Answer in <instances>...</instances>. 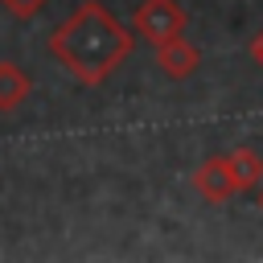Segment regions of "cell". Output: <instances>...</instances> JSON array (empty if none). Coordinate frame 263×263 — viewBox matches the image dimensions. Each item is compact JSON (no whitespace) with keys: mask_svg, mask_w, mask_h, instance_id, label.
Instances as JSON below:
<instances>
[{"mask_svg":"<svg viewBox=\"0 0 263 263\" xmlns=\"http://www.w3.org/2000/svg\"><path fill=\"white\" fill-rule=\"evenodd\" d=\"M247 53H251V58H255V66L263 70V29H259V33L251 37V45H247Z\"/></svg>","mask_w":263,"mask_h":263,"instance_id":"cell-8","label":"cell"},{"mask_svg":"<svg viewBox=\"0 0 263 263\" xmlns=\"http://www.w3.org/2000/svg\"><path fill=\"white\" fill-rule=\"evenodd\" d=\"M156 66H160L173 82H185V78H193V74L201 70V49L181 33V37H173V41L156 45Z\"/></svg>","mask_w":263,"mask_h":263,"instance_id":"cell-4","label":"cell"},{"mask_svg":"<svg viewBox=\"0 0 263 263\" xmlns=\"http://www.w3.org/2000/svg\"><path fill=\"white\" fill-rule=\"evenodd\" d=\"M29 95H33L29 70L16 66V62H0V115H8L21 103H29Z\"/></svg>","mask_w":263,"mask_h":263,"instance_id":"cell-5","label":"cell"},{"mask_svg":"<svg viewBox=\"0 0 263 263\" xmlns=\"http://www.w3.org/2000/svg\"><path fill=\"white\" fill-rule=\"evenodd\" d=\"M132 45H136V33L103 0H82L45 41L49 58L78 86H103L127 62Z\"/></svg>","mask_w":263,"mask_h":263,"instance_id":"cell-1","label":"cell"},{"mask_svg":"<svg viewBox=\"0 0 263 263\" xmlns=\"http://www.w3.org/2000/svg\"><path fill=\"white\" fill-rule=\"evenodd\" d=\"M255 205H259V214H263V181H259V189H255Z\"/></svg>","mask_w":263,"mask_h":263,"instance_id":"cell-9","label":"cell"},{"mask_svg":"<svg viewBox=\"0 0 263 263\" xmlns=\"http://www.w3.org/2000/svg\"><path fill=\"white\" fill-rule=\"evenodd\" d=\"M0 4H4V12H8L12 21H33L49 0H0Z\"/></svg>","mask_w":263,"mask_h":263,"instance_id":"cell-7","label":"cell"},{"mask_svg":"<svg viewBox=\"0 0 263 263\" xmlns=\"http://www.w3.org/2000/svg\"><path fill=\"white\" fill-rule=\"evenodd\" d=\"M193 189H197L201 201H214V205H226L234 193H242L238 173H234V164H230V152L205 156V160L193 168Z\"/></svg>","mask_w":263,"mask_h":263,"instance_id":"cell-3","label":"cell"},{"mask_svg":"<svg viewBox=\"0 0 263 263\" xmlns=\"http://www.w3.org/2000/svg\"><path fill=\"white\" fill-rule=\"evenodd\" d=\"M185 25H189V12H185L181 0H140L132 8V33L140 41H148L152 49L181 37Z\"/></svg>","mask_w":263,"mask_h":263,"instance_id":"cell-2","label":"cell"},{"mask_svg":"<svg viewBox=\"0 0 263 263\" xmlns=\"http://www.w3.org/2000/svg\"><path fill=\"white\" fill-rule=\"evenodd\" d=\"M230 164H234V173H238V185H242V193L247 189H259V181H263V156L255 152V148H234L230 152Z\"/></svg>","mask_w":263,"mask_h":263,"instance_id":"cell-6","label":"cell"}]
</instances>
